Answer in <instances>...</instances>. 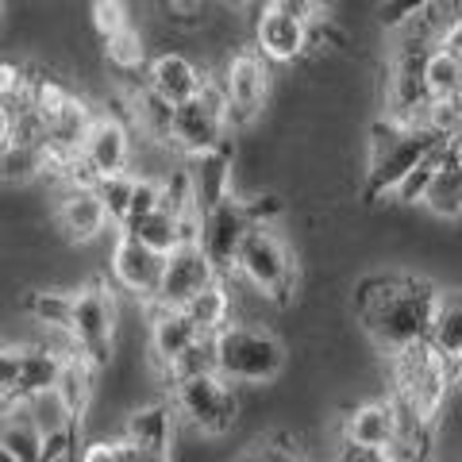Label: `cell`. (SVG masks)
<instances>
[{"instance_id": "f1b7e54d", "label": "cell", "mask_w": 462, "mask_h": 462, "mask_svg": "<svg viewBox=\"0 0 462 462\" xmlns=\"http://www.w3.org/2000/svg\"><path fill=\"white\" fill-rule=\"evenodd\" d=\"M120 231H132L135 239H143L147 247L162 251V254H173V251L181 247V220L173 212H166V208L143 216V220H132V224L120 227Z\"/></svg>"}, {"instance_id": "8fae6325", "label": "cell", "mask_w": 462, "mask_h": 462, "mask_svg": "<svg viewBox=\"0 0 462 462\" xmlns=\"http://www.w3.org/2000/svg\"><path fill=\"white\" fill-rule=\"evenodd\" d=\"M224 93H227V124L231 132H247V127L266 112L270 100V62L258 47H243L224 62Z\"/></svg>"}, {"instance_id": "7402d4cb", "label": "cell", "mask_w": 462, "mask_h": 462, "mask_svg": "<svg viewBox=\"0 0 462 462\" xmlns=\"http://www.w3.org/2000/svg\"><path fill=\"white\" fill-rule=\"evenodd\" d=\"M23 312L39 331H74L78 289L66 285H39L23 297Z\"/></svg>"}, {"instance_id": "d6986e66", "label": "cell", "mask_w": 462, "mask_h": 462, "mask_svg": "<svg viewBox=\"0 0 462 462\" xmlns=\"http://www.w3.org/2000/svg\"><path fill=\"white\" fill-rule=\"evenodd\" d=\"M185 170L193 178V197L200 212L216 208L224 197L236 193V147H231V139H224L220 147H212L205 154L185 158Z\"/></svg>"}, {"instance_id": "603a6c76", "label": "cell", "mask_w": 462, "mask_h": 462, "mask_svg": "<svg viewBox=\"0 0 462 462\" xmlns=\"http://www.w3.org/2000/svg\"><path fill=\"white\" fill-rule=\"evenodd\" d=\"M231 278H216V282H208L200 293L185 305V312L193 316V324L200 328V336H220V331L236 320V297H231V285H227Z\"/></svg>"}, {"instance_id": "ee69618b", "label": "cell", "mask_w": 462, "mask_h": 462, "mask_svg": "<svg viewBox=\"0 0 462 462\" xmlns=\"http://www.w3.org/2000/svg\"><path fill=\"white\" fill-rule=\"evenodd\" d=\"M147 462H173V458H170V455H151Z\"/></svg>"}, {"instance_id": "7dc6e473", "label": "cell", "mask_w": 462, "mask_h": 462, "mask_svg": "<svg viewBox=\"0 0 462 462\" xmlns=\"http://www.w3.org/2000/svg\"><path fill=\"white\" fill-rule=\"evenodd\" d=\"M328 5H331V0H328Z\"/></svg>"}, {"instance_id": "e575fe53", "label": "cell", "mask_w": 462, "mask_h": 462, "mask_svg": "<svg viewBox=\"0 0 462 462\" xmlns=\"http://www.w3.org/2000/svg\"><path fill=\"white\" fill-rule=\"evenodd\" d=\"M247 462H309L305 455H300V447H297V439L289 436H278V439H266V443H254V447H247Z\"/></svg>"}, {"instance_id": "9a60e30c", "label": "cell", "mask_w": 462, "mask_h": 462, "mask_svg": "<svg viewBox=\"0 0 462 462\" xmlns=\"http://www.w3.org/2000/svg\"><path fill=\"white\" fill-rule=\"evenodd\" d=\"M254 47L263 51L266 62L293 66L312 51V23L263 5V12L254 20Z\"/></svg>"}, {"instance_id": "8992f818", "label": "cell", "mask_w": 462, "mask_h": 462, "mask_svg": "<svg viewBox=\"0 0 462 462\" xmlns=\"http://www.w3.org/2000/svg\"><path fill=\"white\" fill-rule=\"evenodd\" d=\"M236 382H227L224 374H200L181 385H173V404H178L181 424L197 431L200 439H224L236 431L243 416V397Z\"/></svg>"}, {"instance_id": "e0dca14e", "label": "cell", "mask_w": 462, "mask_h": 462, "mask_svg": "<svg viewBox=\"0 0 462 462\" xmlns=\"http://www.w3.org/2000/svg\"><path fill=\"white\" fill-rule=\"evenodd\" d=\"M397 436H401V412H397V401L389 393L374 397V401H363V404H355V409L343 412L339 439H351L358 447H374V451H385Z\"/></svg>"}, {"instance_id": "9c48e42d", "label": "cell", "mask_w": 462, "mask_h": 462, "mask_svg": "<svg viewBox=\"0 0 462 462\" xmlns=\"http://www.w3.org/2000/svg\"><path fill=\"white\" fill-rule=\"evenodd\" d=\"M224 139H231L227 93L220 78H208L200 97L178 105V116H173V151L181 158H193V154L220 147Z\"/></svg>"}, {"instance_id": "ba28073f", "label": "cell", "mask_w": 462, "mask_h": 462, "mask_svg": "<svg viewBox=\"0 0 462 462\" xmlns=\"http://www.w3.org/2000/svg\"><path fill=\"white\" fill-rule=\"evenodd\" d=\"M116 336H120V305L116 289L105 278L78 285V312H74V339L100 370L116 363Z\"/></svg>"}, {"instance_id": "5bb4252c", "label": "cell", "mask_w": 462, "mask_h": 462, "mask_svg": "<svg viewBox=\"0 0 462 462\" xmlns=\"http://www.w3.org/2000/svg\"><path fill=\"white\" fill-rule=\"evenodd\" d=\"M216 278H220V270H216L208 251L200 247V243H181V247L170 254L166 278H162V289H158L154 300L158 305H170V309H185L200 289Z\"/></svg>"}, {"instance_id": "4316f807", "label": "cell", "mask_w": 462, "mask_h": 462, "mask_svg": "<svg viewBox=\"0 0 462 462\" xmlns=\"http://www.w3.org/2000/svg\"><path fill=\"white\" fill-rule=\"evenodd\" d=\"M424 85H428L431 100H447V97L462 93V62L455 54H447L439 42L428 47V54H424Z\"/></svg>"}, {"instance_id": "52a82bcc", "label": "cell", "mask_w": 462, "mask_h": 462, "mask_svg": "<svg viewBox=\"0 0 462 462\" xmlns=\"http://www.w3.org/2000/svg\"><path fill=\"white\" fill-rule=\"evenodd\" d=\"M66 370V358L54 351L47 339H27V343H5L0 355V401H32L35 393H47L58 385Z\"/></svg>"}, {"instance_id": "6da1fadb", "label": "cell", "mask_w": 462, "mask_h": 462, "mask_svg": "<svg viewBox=\"0 0 462 462\" xmlns=\"http://www.w3.org/2000/svg\"><path fill=\"white\" fill-rule=\"evenodd\" d=\"M443 285L424 273L374 270L363 273L351 289V312L358 331L374 343V351L393 355L409 343L428 339L439 309Z\"/></svg>"}, {"instance_id": "3957f363", "label": "cell", "mask_w": 462, "mask_h": 462, "mask_svg": "<svg viewBox=\"0 0 462 462\" xmlns=\"http://www.w3.org/2000/svg\"><path fill=\"white\" fill-rule=\"evenodd\" d=\"M231 282H239L243 289L273 309H289L300 289V266L293 251L282 243V236L270 224H254L251 236L243 239L239 258H236V273Z\"/></svg>"}, {"instance_id": "7bdbcfd3", "label": "cell", "mask_w": 462, "mask_h": 462, "mask_svg": "<svg viewBox=\"0 0 462 462\" xmlns=\"http://www.w3.org/2000/svg\"><path fill=\"white\" fill-rule=\"evenodd\" d=\"M447 147H451V154H455L458 162H462V127H458V132H455L451 139H447Z\"/></svg>"}, {"instance_id": "4fadbf2b", "label": "cell", "mask_w": 462, "mask_h": 462, "mask_svg": "<svg viewBox=\"0 0 462 462\" xmlns=\"http://www.w3.org/2000/svg\"><path fill=\"white\" fill-rule=\"evenodd\" d=\"M108 224L112 216L97 185H62V193L54 200V227L66 243H74V247L97 243L108 231Z\"/></svg>"}, {"instance_id": "bcb514c9", "label": "cell", "mask_w": 462, "mask_h": 462, "mask_svg": "<svg viewBox=\"0 0 462 462\" xmlns=\"http://www.w3.org/2000/svg\"><path fill=\"white\" fill-rule=\"evenodd\" d=\"M224 5H231V8H239V5H243V0H224Z\"/></svg>"}, {"instance_id": "44dd1931", "label": "cell", "mask_w": 462, "mask_h": 462, "mask_svg": "<svg viewBox=\"0 0 462 462\" xmlns=\"http://www.w3.org/2000/svg\"><path fill=\"white\" fill-rule=\"evenodd\" d=\"M0 451L12 455L16 462H42L47 455V436L35 424L27 401H8L5 404V420H0Z\"/></svg>"}, {"instance_id": "f6af8a7d", "label": "cell", "mask_w": 462, "mask_h": 462, "mask_svg": "<svg viewBox=\"0 0 462 462\" xmlns=\"http://www.w3.org/2000/svg\"><path fill=\"white\" fill-rule=\"evenodd\" d=\"M0 462H16V458H12V455H5V451H0Z\"/></svg>"}, {"instance_id": "2e32d148", "label": "cell", "mask_w": 462, "mask_h": 462, "mask_svg": "<svg viewBox=\"0 0 462 462\" xmlns=\"http://www.w3.org/2000/svg\"><path fill=\"white\" fill-rule=\"evenodd\" d=\"M178 404H173V397H154L147 404H132V409L124 412V436L139 439L143 447H147L151 455H170L178 451Z\"/></svg>"}, {"instance_id": "8d00e7d4", "label": "cell", "mask_w": 462, "mask_h": 462, "mask_svg": "<svg viewBox=\"0 0 462 462\" xmlns=\"http://www.w3.org/2000/svg\"><path fill=\"white\" fill-rule=\"evenodd\" d=\"M266 8H278L285 16H297L305 23L328 20V0H266Z\"/></svg>"}, {"instance_id": "cb8c5ba5", "label": "cell", "mask_w": 462, "mask_h": 462, "mask_svg": "<svg viewBox=\"0 0 462 462\" xmlns=\"http://www.w3.org/2000/svg\"><path fill=\"white\" fill-rule=\"evenodd\" d=\"M428 343L447 358V363H462V289H447L439 293V309L431 320Z\"/></svg>"}, {"instance_id": "484cf974", "label": "cell", "mask_w": 462, "mask_h": 462, "mask_svg": "<svg viewBox=\"0 0 462 462\" xmlns=\"http://www.w3.org/2000/svg\"><path fill=\"white\" fill-rule=\"evenodd\" d=\"M200 374H220V355H216V336H200L189 351H181L173 363L158 374V382L166 385V393H173V385L200 378Z\"/></svg>"}, {"instance_id": "836d02e7", "label": "cell", "mask_w": 462, "mask_h": 462, "mask_svg": "<svg viewBox=\"0 0 462 462\" xmlns=\"http://www.w3.org/2000/svg\"><path fill=\"white\" fill-rule=\"evenodd\" d=\"M431 5H436V0H382L378 5V23L385 27V32H401V27L424 20L431 12Z\"/></svg>"}, {"instance_id": "7c38bea8", "label": "cell", "mask_w": 462, "mask_h": 462, "mask_svg": "<svg viewBox=\"0 0 462 462\" xmlns=\"http://www.w3.org/2000/svg\"><path fill=\"white\" fill-rule=\"evenodd\" d=\"M166 263H170V254L147 247L132 231H116V243L108 251V278L127 297L154 300L166 278Z\"/></svg>"}, {"instance_id": "f35d334b", "label": "cell", "mask_w": 462, "mask_h": 462, "mask_svg": "<svg viewBox=\"0 0 462 462\" xmlns=\"http://www.w3.org/2000/svg\"><path fill=\"white\" fill-rule=\"evenodd\" d=\"M112 451H116V462H147L151 458V451L143 447L139 439H132V436H112Z\"/></svg>"}, {"instance_id": "30bf717a", "label": "cell", "mask_w": 462, "mask_h": 462, "mask_svg": "<svg viewBox=\"0 0 462 462\" xmlns=\"http://www.w3.org/2000/svg\"><path fill=\"white\" fill-rule=\"evenodd\" d=\"M132 135H135L132 124H127L120 112H100L89 127V135L81 143L78 166L69 170L66 185H97L100 178L132 170V154H135Z\"/></svg>"}, {"instance_id": "4dcf8cb0", "label": "cell", "mask_w": 462, "mask_h": 462, "mask_svg": "<svg viewBox=\"0 0 462 462\" xmlns=\"http://www.w3.org/2000/svg\"><path fill=\"white\" fill-rule=\"evenodd\" d=\"M135 181H139L135 170H124V173H112V178H100V181H97V193L105 197L108 216H112V227H124L127 220H132Z\"/></svg>"}, {"instance_id": "ac0fdd59", "label": "cell", "mask_w": 462, "mask_h": 462, "mask_svg": "<svg viewBox=\"0 0 462 462\" xmlns=\"http://www.w3.org/2000/svg\"><path fill=\"white\" fill-rule=\"evenodd\" d=\"M173 116H178V105L158 97L147 81H139L124 93V120L132 124V132H139L151 147L173 151Z\"/></svg>"}, {"instance_id": "ffe728a7", "label": "cell", "mask_w": 462, "mask_h": 462, "mask_svg": "<svg viewBox=\"0 0 462 462\" xmlns=\"http://www.w3.org/2000/svg\"><path fill=\"white\" fill-rule=\"evenodd\" d=\"M143 81H147L158 97H166L170 105H185V100L200 97V89H205L208 78L200 74L193 58H185L181 51H162V54L151 58Z\"/></svg>"}, {"instance_id": "83f0119b", "label": "cell", "mask_w": 462, "mask_h": 462, "mask_svg": "<svg viewBox=\"0 0 462 462\" xmlns=\"http://www.w3.org/2000/svg\"><path fill=\"white\" fill-rule=\"evenodd\" d=\"M100 47H105V62H108L120 78L147 74V66H151V58H147V42H143V35L135 32V27H127V32L112 35L108 42H100Z\"/></svg>"}, {"instance_id": "5b68a950", "label": "cell", "mask_w": 462, "mask_h": 462, "mask_svg": "<svg viewBox=\"0 0 462 462\" xmlns=\"http://www.w3.org/2000/svg\"><path fill=\"white\" fill-rule=\"evenodd\" d=\"M273 216H282V200L273 193H266V197L231 193L216 208L205 212V224H200V247L208 251L216 270H220L224 278H231V273H236V258H239L243 239L251 236L254 224H270Z\"/></svg>"}, {"instance_id": "b9f144b4", "label": "cell", "mask_w": 462, "mask_h": 462, "mask_svg": "<svg viewBox=\"0 0 462 462\" xmlns=\"http://www.w3.org/2000/svg\"><path fill=\"white\" fill-rule=\"evenodd\" d=\"M166 8L173 16H197V12L205 8V0H166Z\"/></svg>"}, {"instance_id": "d6a6232c", "label": "cell", "mask_w": 462, "mask_h": 462, "mask_svg": "<svg viewBox=\"0 0 462 462\" xmlns=\"http://www.w3.org/2000/svg\"><path fill=\"white\" fill-rule=\"evenodd\" d=\"M89 20L100 42H108L112 35H120L132 27V12H127V0H93L89 5Z\"/></svg>"}, {"instance_id": "74e56055", "label": "cell", "mask_w": 462, "mask_h": 462, "mask_svg": "<svg viewBox=\"0 0 462 462\" xmlns=\"http://www.w3.org/2000/svg\"><path fill=\"white\" fill-rule=\"evenodd\" d=\"M336 462H393V458H389L385 451H374V447H358L351 439H339Z\"/></svg>"}, {"instance_id": "60d3db41", "label": "cell", "mask_w": 462, "mask_h": 462, "mask_svg": "<svg viewBox=\"0 0 462 462\" xmlns=\"http://www.w3.org/2000/svg\"><path fill=\"white\" fill-rule=\"evenodd\" d=\"M439 47L447 51V54H455L458 62H462V16H455V20H447V27L439 32Z\"/></svg>"}, {"instance_id": "d4e9b609", "label": "cell", "mask_w": 462, "mask_h": 462, "mask_svg": "<svg viewBox=\"0 0 462 462\" xmlns=\"http://www.w3.org/2000/svg\"><path fill=\"white\" fill-rule=\"evenodd\" d=\"M424 208L436 216V220H462V162L451 154V147L443 151L439 173L431 181V189L424 197Z\"/></svg>"}, {"instance_id": "7a4b0ae2", "label": "cell", "mask_w": 462, "mask_h": 462, "mask_svg": "<svg viewBox=\"0 0 462 462\" xmlns=\"http://www.w3.org/2000/svg\"><path fill=\"white\" fill-rule=\"evenodd\" d=\"M447 135H439L431 124H397L382 116L370 127V162H366V185L363 205H374L382 197H393L397 185L424 162V158L443 147Z\"/></svg>"}, {"instance_id": "d590c367", "label": "cell", "mask_w": 462, "mask_h": 462, "mask_svg": "<svg viewBox=\"0 0 462 462\" xmlns=\"http://www.w3.org/2000/svg\"><path fill=\"white\" fill-rule=\"evenodd\" d=\"M162 208V178H151V173H139L135 181V197H132V220H143V216H151ZM127 220V224H132ZM124 224V227H127Z\"/></svg>"}, {"instance_id": "f546056e", "label": "cell", "mask_w": 462, "mask_h": 462, "mask_svg": "<svg viewBox=\"0 0 462 462\" xmlns=\"http://www.w3.org/2000/svg\"><path fill=\"white\" fill-rule=\"evenodd\" d=\"M27 409H32V416H35V424L42 428V436H62V431H69V428H81L78 424V416H74V409L66 404V397L58 393V389H47V393H35L32 401H27Z\"/></svg>"}, {"instance_id": "ab89813d", "label": "cell", "mask_w": 462, "mask_h": 462, "mask_svg": "<svg viewBox=\"0 0 462 462\" xmlns=\"http://www.w3.org/2000/svg\"><path fill=\"white\" fill-rule=\"evenodd\" d=\"M78 462H116L112 439H105V436L85 439V443H81V451H78Z\"/></svg>"}, {"instance_id": "277c9868", "label": "cell", "mask_w": 462, "mask_h": 462, "mask_svg": "<svg viewBox=\"0 0 462 462\" xmlns=\"http://www.w3.org/2000/svg\"><path fill=\"white\" fill-rule=\"evenodd\" d=\"M216 355H220V374L243 389H266L289 366L285 339L254 320H231L216 336Z\"/></svg>"}, {"instance_id": "1f68e13d", "label": "cell", "mask_w": 462, "mask_h": 462, "mask_svg": "<svg viewBox=\"0 0 462 462\" xmlns=\"http://www.w3.org/2000/svg\"><path fill=\"white\" fill-rule=\"evenodd\" d=\"M443 151H447V143H443V147H436V151H431V154L424 158V162L416 166V170L409 173V178H404V181L397 185V189H393V197H389V200H397V205H404V208H416V205L424 208V197H428L431 181H436V173H439Z\"/></svg>"}]
</instances>
